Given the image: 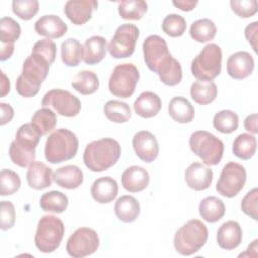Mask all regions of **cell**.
<instances>
[{"label": "cell", "instance_id": "obj_1", "mask_svg": "<svg viewBox=\"0 0 258 258\" xmlns=\"http://www.w3.org/2000/svg\"><path fill=\"white\" fill-rule=\"evenodd\" d=\"M50 63L41 55L32 53L26 57L22 66V72L16 80V91L24 97H34L49 72Z\"/></svg>", "mask_w": 258, "mask_h": 258}, {"label": "cell", "instance_id": "obj_2", "mask_svg": "<svg viewBox=\"0 0 258 258\" xmlns=\"http://www.w3.org/2000/svg\"><path fill=\"white\" fill-rule=\"evenodd\" d=\"M121 155V147L113 138H102L90 142L84 151V163L94 172H101L116 164Z\"/></svg>", "mask_w": 258, "mask_h": 258}, {"label": "cell", "instance_id": "obj_3", "mask_svg": "<svg viewBox=\"0 0 258 258\" xmlns=\"http://www.w3.org/2000/svg\"><path fill=\"white\" fill-rule=\"evenodd\" d=\"M40 134L33 128L31 123L21 125L9 147V156L11 161L20 166H29L35 159V148L37 147Z\"/></svg>", "mask_w": 258, "mask_h": 258}, {"label": "cell", "instance_id": "obj_4", "mask_svg": "<svg viewBox=\"0 0 258 258\" xmlns=\"http://www.w3.org/2000/svg\"><path fill=\"white\" fill-rule=\"evenodd\" d=\"M79 149V140L76 134L68 129L60 128L53 131L46 139L44 155L49 163L56 164L74 158Z\"/></svg>", "mask_w": 258, "mask_h": 258}, {"label": "cell", "instance_id": "obj_5", "mask_svg": "<svg viewBox=\"0 0 258 258\" xmlns=\"http://www.w3.org/2000/svg\"><path fill=\"white\" fill-rule=\"evenodd\" d=\"M209 231L207 226L200 220L192 219L179 228L174 235V249L183 256L197 253L207 242Z\"/></svg>", "mask_w": 258, "mask_h": 258}, {"label": "cell", "instance_id": "obj_6", "mask_svg": "<svg viewBox=\"0 0 258 258\" xmlns=\"http://www.w3.org/2000/svg\"><path fill=\"white\" fill-rule=\"evenodd\" d=\"M190 150L199 156L206 165H217L224 154V143L214 134L199 130L189 136Z\"/></svg>", "mask_w": 258, "mask_h": 258}, {"label": "cell", "instance_id": "obj_7", "mask_svg": "<svg viewBox=\"0 0 258 258\" xmlns=\"http://www.w3.org/2000/svg\"><path fill=\"white\" fill-rule=\"evenodd\" d=\"M63 235L64 225L62 221L55 216L46 215L38 221L34 243L40 252L51 253L59 247Z\"/></svg>", "mask_w": 258, "mask_h": 258}, {"label": "cell", "instance_id": "obj_8", "mask_svg": "<svg viewBox=\"0 0 258 258\" xmlns=\"http://www.w3.org/2000/svg\"><path fill=\"white\" fill-rule=\"evenodd\" d=\"M222 70V50L216 43L207 44L192 59L190 71L199 81H213Z\"/></svg>", "mask_w": 258, "mask_h": 258}, {"label": "cell", "instance_id": "obj_9", "mask_svg": "<svg viewBox=\"0 0 258 258\" xmlns=\"http://www.w3.org/2000/svg\"><path fill=\"white\" fill-rule=\"evenodd\" d=\"M143 57L147 68L157 75L165 71L173 61L165 39L159 35H149L143 41Z\"/></svg>", "mask_w": 258, "mask_h": 258}, {"label": "cell", "instance_id": "obj_10", "mask_svg": "<svg viewBox=\"0 0 258 258\" xmlns=\"http://www.w3.org/2000/svg\"><path fill=\"white\" fill-rule=\"evenodd\" d=\"M139 77V71L133 63L126 62L116 66L108 82L110 93L121 99L131 97L135 92Z\"/></svg>", "mask_w": 258, "mask_h": 258}, {"label": "cell", "instance_id": "obj_11", "mask_svg": "<svg viewBox=\"0 0 258 258\" xmlns=\"http://www.w3.org/2000/svg\"><path fill=\"white\" fill-rule=\"evenodd\" d=\"M139 29L134 24L120 25L108 44V51L114 58H126L134 53Z\"/></svg>", "mask_w": 258, "mask_h": 258}, {"label": "cell", "instance_id": "obj_12", "mask_svg": "<svg viewBox=\"0 0 258 258\" xmlns=\"http://www.w3.org/2000/svg\"><path fill=\"white\" fill-rule=\"evenodd\" d=\"M246 178L245 167L240 163L231 161L223 167L216 189L225 198H234L243 189Z\"/></svg>", "mask_w": 258, "mask_h": 258}, {"label": "cell", "instance_id": "obj_13", "mask_svg": "<svg viewBox=\"0 0 258 258\" xmlns=\"http://www.w3.org/2000/svg\"><path fill=\"white\" fill-rule=\"evenodd\" d=\"M100 239L97 232L88 227L77 229L68 239L67 252L74 258H83L97 251Z\"/></svg>", "mask_w": 258, "mask_h": 258}, {"label": "cell", "instance_id": "obj_14", "mask_svg": "<svg viewBox=\"0 0 258 258\" xmlns=\"http://www.w3.org/2000/svg\"><path fill=\"white\" fill-rule=\"evenodd\" d=\"M41 105L43 107L51 106L57 114L64 117L77 116L82 108L78 97L61 89H52L46 92L42 98Z\"/></svg>", "mask_w": 258, "mask_h": 258}, {"label": "cell", "instance_id": "obj_15", "mask_svg": "<svg viewBox=\"0 0 258 258\" xmlns=\"http://www.w3.org/2000/svg\"><path fill=\"white\" fill-rule=\"evenodd\" d=\"M132 145L136 155L144 162H153L159 152V145L156 137L149 131L137 132L132 139Z\"/></svg>", "mask_w": 258, "mask_h": 258}, {"label": "cell", "instance_id": "obj_16", "mask_svg": "<svg viewBox=\"0 0 258 258\" xmlns=\"http://www.w3.org/2000/svg\"><path fill=\"white\" fill-rule=\"evenodd\" d=\"M97 7L96 0H70L64 4L63 12L73 24L83 25L91 19Z\"/></svg>", "mask_w": 258, "mask_h": 258}, {"label": "cell", "instance_id": "obj_17", "mask_svg": "<svg viewBox=\"0 0 258 258\" xmlns=\"http://www.w3.org/2000/svg\"><path fill=\"white\" fill-rule=\"evenodd\" d=\"M213 170L200 162L190 163L184 172L186 184L197 191L209 188L213 182Z\"/></svg>", "mask_w": 258, "mask_h": 258}, {"label": "cell", "instance_id": "obj_18", "mask_svg": "<svg viewBox=\"0 0 258 258\" xmlns=\"http://www.w3.org/2000/svg\"><path fill=\"white\" fill-rule=\"evenodd\" d=\"M254 59L247 51H237L231 54L227 60V73L235 80H242L252 74Z\"/></svg>", "mask_w": 258, "mask_h": 258}, {"label": "cell", "instance_id": "obj_19", "mask_svg": "<svg viewBox=\"0 0 258 258\" xmlns=\"http://www.w3.org/2000/svg\"><path fill=\"white\" fill-rule=\"evenodd\" d=\"M150 181L148 171L138 165H132L124 170L121 176L123 187L129 192H139L145 189Z\"/></svg>", "mask_w": 258, "mask_h": 258}, {"label": "cell", "instance_id": "obj_20", "mask_svg": "<svg viewBox=\"0 0 258 258\" xmlns=\"http://www.w3.org/2000/svg\"><path fill=\"white\" fill-rule=\"evenodd\" d=\"M243 238L241 226L236 221H228L223 223L217 232V243L225 250H233L237 248Z\"/></svg>", "mask_w": 258, "mask_h": 258}, {"label": "cell", "instance_id": "obj_21", "mask_svg": "<svg viewBox=\"0 0 258 258\" xmlns=\"http://www.w3.org/2000/svg\"><path fill=\"white\" fill-rule=\"evenodd\" d=\"M34 30L48 39L59 38L67 33L68 25L56 15H43L34 23Z\"/></svg>", "mask_w": 258, "mask_h": 258}, {"label": "cell", "instance_id": "obj_22", "mask_svg": "<svg viewBox=\"0 0 258 258\" xmlns=\"http://www.w3.org/2000/svg\"><path fill=\"white\" fill-rule=\"evenodd\" d=\"M53 173L52 169L40 161H34L28 166L26 179L28 185L36 190L44 189L51 185Z\"/></svg>", "mask_w": 258, "mask_h": 258}, {"label": "cell", "instance_id": "obj_23", "mask_svg": "<svg viewBox=\"0 0 258 258\" xmlns=\"http://www.w3.org/2000/svg\"><path fill=\"white\" fill-rule=\"evenodd\" d=\"M162 102L159 96L153 92L146 91L139 95L135 100L133 109L142 118H152L161 110Z\"/></svg>", "mask_w": 258, "mask_h": 258}, {"label": "cell", "instance_id": "obj_24", "mask_svg": "<svg viewBox=\"0 0 258 258\" xmlns=\"http://www.w3.org/2000/svg\"><path fill=\"white\" fill-rule=\"evenodd\" d=\"M91 195L100 204L111 203L118 195L117 181L110 176L97 178L91 186Z\"/></svg>", "mask_w": 258, "mask_h": 258}, {"label": "cell", "instance_id": "obj_25", "mask_svg": "<svg viewBox=\"0 0 258 258\" xmlns=\"http://www.w3.org/2000/svg\"><path fill=\"white\" fill-rule=\"evenodd\" d=\"M53 180L60 187L67 189L78 188L84 181V173L77 165H64L53 172Z\"/></svg>", "mask_w": 258, "mask_h": 258}, {"label": "cell", "instance_id": "obj_26", "mask_svg": "<svg viewBox=\"0 0 258 258\" xmlns=\"http://www.w3.org/2000/svg\"><path fill=\"white\" fill-rule=\"evenodd\" d=\"M107 49V40L105 37L99 35L91 36L84 43L83 60L87 64H96L106 56Z\"/></svg>", "mask_w": 258, "mask_h": 258}, {"label": "cell", "instance_id": "obj_27", "mask_svg": "<svg viewBox=\"0 0 258 258\" xmlns=\"http://www.w3.org/2000/svg\"><path fill=\"white\" fill-rule=\"evenodd\" d=\"M114 211L116 217L123 223L134 222L140 214L138 201L129 195L121 196L115 203Z\"/></svg>", "mask_w": 258, "mask_h": 258}, {"label": "cell", "instance_id": "obj_28", "mask_svg": "<svg viewBox=\"0 0 258 258\" xmlns=\"http://www.w3.org/2000/svg\"><path fill=\"white\" fill-rule=\"evenodd\" d=\"M168 114L177 123H189L195 118V108L184 97H174L168 104Z\"/></svg>", "mask_w": 258, "mask_h": 258}, {"label": "cell", "instance_id": "obj_29", "mask_svg": "<svg viewBox=\"0 0 258 258\" xmlns=\"http://www.w3.org/2000/svg\"><path fill=\"white\" fill-rule=\"evenodd\" d=\"M225 211L226 208L223 201L217 197H207L199 205L200 216L209 223L220 221L224 217Z\"/></svg>", "mask_w": 258, "mask_h": 258}, {"label": "cell", "instance_id": "obj_30", "mask_svg": "<svg viewBox=\"0 0 258 258\" xmlns=\"http://www.w3.org/2000/svg\"><path fill=\"white\" fill-rule=\"evenodd\" d=\"M190 97L200 105H208L215 101L218 88L213 81H196L190 86Z\"/></svg>", "mask_w": 258, "mask_h": 258}, {"label": "cell", "instance_id": "obj_31", "mask_svg": "<svg viewBox=\"0 0 258 258\" xmlns=\"http://www.w3.org/2000/svg\"><path fill=\"white\" fill-rule=\"evenodd\" d=\"M83 45L76 38H68L61 42L60 56L68 67H77L83 60Z\"/></svg>", "mask_w": 258, "mask_h": 258}, {"label": "cell", "instance_id": "obj_32", "mask_svg": "<svg viewBox=\"0 0 258 258\" xmlns=\"http://www.w3.org/2000/svg\"><path fill=\"white\" fill-rule=\"evenodd\" d=\"M56 121L55 113L49 108L43 107L33 114L30 123L40 136H43L55 128Z\"/></svg>", "mask_w": 258, "mask_h": 258}, {"label": "cell", "instance_id": "obj_33", "mask_svg": "<svg viewBox=\"0 0 258 258\" xmlns=\"http://www.w3.org/2000/svg\"><path fill=\"white\" fill-rule=\"evenodd\" d=\"M257 141L254 135L242 133L238 135L233 142V153L240 159L248 160L252 158L256 152Z\"/></svg>", "mask_w": 258, "mask_h": 258}, {"label": "cell", "instance_id": "obj_34", "mask_svg": "<svg viewBox=\"0 0 258 258\" xmlns=\"http://www.w3.org/2000/svg\"><path fill=\"white\" fill-rule=\"evenodd\" d=\"M217 27L216 24L209 18H202L196 20L189 28L190 37L197 42L205 43L216 36Z\"/></svg>", "mask_w": 258, "mask_h": 258}, {"label": "cell", "instance_id": "obj_35", "mask_svg": "<svg viewBox=\"0 0 258 258\" xmlns=\"http://www.w3.org/2000/svg\"><path fill=\"white\" fill-rule=\"evenodd\" d=\"M39 205L44 212L60 214L67 210L69 205V199L61 191L51 190L41 196Z\"/></svg>", "mask_w": 258, "mask_h": 258}, {"label": "cell", "instance_id": "obj_36", "mask_svg": "<svg viewBox=\"0 0 258 258\" xmlns=\"http://www.w3.org/2000/svg\"><path fill=\"white\" fill-rule=\"evenodd\" d=\"M72 87L82 95H91L99 88V78L91 71H81L74 77Z\"/></svg>", "mask_w": 258, "mask_h": 258}, {"label": "cell", "instance_id": "obj_37", "mask_svg": "<svg viewBox=\"0 0 258 258\" xmlns=\"http://www.w3.org/2000/svg\"><path fill=\"white\" fill-rule=\"evenodd\" d=\"M108 120L114 123H125L131 118V109L125 102L118 100L108 101L103 108Z\"/></svg>", "mask_w": 258, "mask_h": 258}, {"label": "cell", "instance_id": "obj_38", "mask_svg": "<svg viewBox=\"0 0 258 258\" xmlns=\"http://www.w3.org/2000/svg\"><path fill=\"white\" fill-rule=\"evenodd\" d=\"M147 3L142 0H129L118 3V12L125 20H140L147 12Z\"/></svg>", "mask_w": 258, "mask_h": 258}, {"label": "cell", "instance_id": "obj_39", "mask_svg": "<svg viewBox=\"0 0 258 258\" xmlns=\"http://www.w3.org/2000/svg\"><path fill=\"white\" fill-rule=\"evenodd\" d=\"M239 125L238 115L231 110H222L215 114L213 118V126L219 132L230 134L237 130Z\"/></svg>", "mask_w": 258, "mask_h": 258}, {"label": "cell", "instance_id": "obj_40", "mask_svg": "<svg viewBox=\"0 0 258 258\" xmlns=\"http://www.w3.org/2000/svg\"><path fill=\"white\" fill-rule=\"evenodd\" d=\"M21 28L11 17H2L0 20V42L14 43L20 36Z\"/></svg>", "mask_w": 258, "mask_h": 258}, {"label": "cell", "instance_id": "obj_41", "mask_svg": "<svg viewBox=\"0 0 258 258\" xmlns=\"http://www.w3.org/2000/svg\"><path fill=\"white\" fill-rule=\"evenodd\" d=\"M21 185V180L15 171L4 168L0 173V195L2 197L15 194Z\"/></svg>", "mask_w": 258, "mask_h": 258}, {"label": "cell", "instance_id": "obj_42", "mask_svg": "<svg viewBox=\"0 0 258 258\" xmlns=\"http://www.w3.org/2000/svg\"><path fill=\"white\" fill-rule=\"evenodd\" d=\"M186 29L185 19L178 14H168L162 21V30L171 37L181 36Z\"/></svg>", "mask_w": 258, "mask_h": 258}, {"label": "cell", "instance_id": "obj_43", "mask_svg": "<svg viewBox=\"0 0 258 258\" xmlns=\"http://www.w3.org/2000/svg\"><path fill=\"white\" fill-rule=\"evenodd\" d=\"M39 9V3L36 0H14L12 1V11L22 20H30Z\"/></svg>", "mask_w": 258, "mask_h": 258}, {"label": "cell", "instance_id": "obj_44", "mask_svg": "<svg viewBox=\"0 0 258 258\" xmlns=\"http://www.w3.org/2000/svg\"><path fill=\"white\" fill-rule=\"evenodd\" d=\"M230 6L232 11L241 18L252 17L258 10L256 0H231Z\"/></svg>", "mask_w": 258, "mask_h": 258}, {"label": "cell", "instance_id": "obj_45", "mask_svg": "<svg viewBox=\"0 0 258 258\" xmlns=\"http://www.w3.org/2000/svg\"><path fill=\"white\" fill-rule=\"evenodd\" d=\"M160 81L169 87L176 86L180 83L182 78V70L179 61H177L175 58L173 62L170 64L168 69H166L163 73L158 75Z\"/></svg>", "mask_w": 258, "mask_h": 258}, {"label": "cell", "instance_id": "obj_46", "mask_svg": "<svg viewBox=\"0 0 258 258\" xmlns=\"http://www.w3.org/2000/svg\"><path fill=\"white\" fill-rule=\"evenodd\" d=\"M32 53L41 55L51 64L56 56V45L52 40L44 38L35 42L32 48Z\"/></svg>", "mask_w": 258, "mask_h": 258}, {"label": "cell", "instance_id": "obj_47", "mask_svg": "<svg viewBox=\"0 0 258 258\" xmlns=\"http://www.w3.org/2000/svg\"><path fill=\"white\" fill-rule=\"evenodd\" d=\"M257 201H258V190L257 187H254L246 194L241 202V210L244 214L257 221Z\"/></svg>", "mask_w": 258, "mask_h": 258}, {"label": "cell", "instance_id": "obj_48", "mask_svg": "<svg viewBox=\"0 0 258 258\" xmlns=\"http://www.w3.org/2000/svg\"><path fill=\"white\" fill-rule=\"evenodd\" d=\"M0 228L3 231L11 229L15 224V208L9 201H2L1 204Z\"/></svg>", "mask_w": 258, "mask_h": 258}, {"label": "cell", "instance_id": "obj_49", "mask_svg": "<svg viewBox=\"0 0 258 258\" xmlns=\"http://www.w3.org/2000/svg\"><path fill=\"white\" fill-rule=\"evenodd\" d=\"M257 31H258V22L254 21L250 24H248L245 28V37L249 41V43L252 45L253 50L257 52Z\"/></svg>", "mask_w": 258, "mask_h": 258}, {"label": "cell", "instance_id": "obj_50", "mask_svg": "<svg viewBox=\"0 0 258 258\" xmlns=\"http://www.w3.org/2000/svg\"><path fill=\"white\" fill-rule=\"evenodd\" d=\"M0 108H1V125H5L12 120L14 116V110L9 104H6V103H0Z\"/></svg>", "mask_w": 258, "mask_h": 258}, {"label": "cell", "instance_id": "obj_51", "mask_svg": "<svg viewBox=\"0 0 258 258\" xmlns=\"http://www.w3.org/2000/svg\"><path fill=\"white\" fill-rule=\"evenodd\" d=\"M257 122H258V115L256 113L248 115L245 120H244V127L247 131H249L250 133L253 134H257L258 133V126H257Z\"/></svg>", "mask_w": 258, "mask_h": 258}, {"label": "cell", "instance_id": "obj_52", "mask_svg": "<svg viewBox=\"0 0 258 258\" xmlns=\"http://www.w3.org/2000/svg\"><path fill=\"white\" fill-rule=\"evenodd\" d=\"M172 4L176 8L180 9L181 11H191L198 5V1H194V0H177V1H172Z\"/></svg>", "mask_w": 258, "mask_h": 258}, {"label": "cell", "instance_id": "obj_53", "mask_svg": "<svg viewBox=\"0 0 258 258\" xmlns=\"http://www.w3.org/2000/svg\"><path fill=\"white\" fill-rule=\"evenodd\" d=\"M0 60L4 61L11 57L14 51V43H1L0 42Z\"/></svg>", "mask_w": 258, "mask_h": 258}, {"label": "cell", "instance_id": "obj_54", "mask_svg": "<svg viewBox=\"0 0 258 258\" xmlns=\"http://www.w3.org/2000/svg\"><path fill=\"white\" fill-rule=\"evenodd\" d=\"M1 76H2V81H1V90H2V93H1V97H5L9 91H10V82H9V79L5 76V74L1 71Z\"/></svg>", "mask_w": 258, "mask_h": 258}]
</instances>
